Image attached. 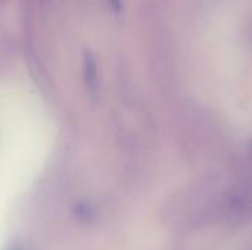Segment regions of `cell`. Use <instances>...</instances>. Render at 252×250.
Returning a JSON list of instances; mask_svg holds the SVG:
<instances>
[{
  "label": "cell",
  "mask_w": 252,
  "mask_h": 250,
  "mask_svg": "<svg viewBox=\"0 0 252 250\" xmlns=\"http://www.w3.org/2000/svg\"><path fill=\"white\" fill-rule=\"evenodd\" d=\"M84 83L90 94L96 96L99 91V69L96 57L92 52H84Z\"/></svg>",
  "instance_id": "cell-2"
},
{
  "label": "cell",
  "mask_w": 252,
  "mask_h": 250,
  "mask_svg": "<svg viewBox=\"0 0 252 250\" xmlns=\"http://www.w3.org/2000/svg\"><path fill=\"white\" fill-rule=\"evenodd\" d=\"M177 137L186 156L204 159L220 144V131L210 113L190 106L177 116Z\"/></svg>",
  "instance_id": "cell-1"
},
{
  "label": "cell",
  "mask_w": 252,
  "mask_h": 250,
  "mask_svg": "<svg viewBox=\"0 0 252 250\" xmlns=\"http://www.w3.org/2000/svg\"><path fill=\"white\" fill-rule=\"evenodd\" d=\"M109 4H111L114 12H120L121 7H123V1L121 0H109Z\"/></svg>",
  "instance_id": "cell-3"
},
{
  "label": "cell",
  "mask_w": 252,
  "mask_h": 250,
  "mask_svg": "<svg viewBox=\"0 0 252 250\" xmlns=\"http://www.w3.org/2000/svg\"><path fill=\"white\" fill-rule=\"evenodd\" d=\"M7 3V0H0V6H4Z\"/></svg>",
  "instance_id": "cell-4"
}]
</instances>
